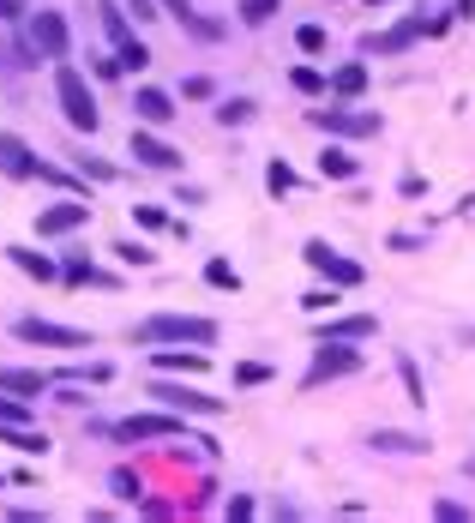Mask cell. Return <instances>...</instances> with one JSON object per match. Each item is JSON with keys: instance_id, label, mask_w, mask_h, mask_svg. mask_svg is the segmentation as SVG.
Wrapping results in <instances>:
<instances>
[{"instance_id": "1", "label": "cell", "mask_w": 475, "mask_h": 523, "mask_svg": "<svg viewBox=\"0 0 475 523\" xmlns=\"http://www.w3.org/2000/svg\"><path fill=\"white\" fill-rule=\"evenodd\" d=\"M133 337L139 343H198V349H211V343H217V325L193 319V313H151Z\"/></svg>"}, {"instance_id": "2", "label": "cell", "mask_w": 475, "mask_h": 523, "mask_svg": "<svg viewBox=\"0 0 475 523\" xmlns=\"http://www.w3.org/2000/svg\"><path fill=\"white\" fill-rule=\"evenodd\" d=\"M55 102H60V115H66V126H79V133H97V97H91V84H84L79 66H66L60 61L55 73Z\"/></svg>"}, {"instance_id": "3", "label": "cell", "mask_w": 475, "mask_h": 523, "mask_svg": "<svg viewBox=\"0 0 475 523\" xmlns=\"http://www.w3.org/2000/svg\"><path fill=\"white\" fill-rule=\"evenodd\" d=\"M307 126L331 133V139H374L379 115L374 109H307Z\"/></svg>"}, {"instance_id": "4", "label": "cell", "mask_w": 475, "mask_h": 523, "mask_svg": "<svg viewBox=\"0 0 475 523\" xmlns=\"http://www.w3.org/2000/svg\"><path fill=\"white\" fill-rule=\"evenodd\" d=\"M361 367V349H349V343H337V337H319V355H313V367H307V391H319L325 379H343V373H356Z\"/></svg>"}, {"instance_id": "5", "label": "cell", "mask_w": 475, "mask_h": 523, "mask_svg": "<svg viewBox=\"0 0 475 523\" xmlns=\"http://www.w3.org/2000/svg\"><path fill=\"white\" fill-rule=\"evenodd\" d=\"M301 259L313 265V271L331 283V289H356V283L367 277L356 259H343V253H337V247H325V241H307V247H301Z\"/></svg>"}, {"instance_id": "6", "label": "cell", "mask_w": 475, "mask_h": 523, "mask_svg": "<svg viewBox=\"0 0 475 523\" xmlns=\"http://www.w3.org/2000/svg\"><path fill=\"white\" fill-rule=\"evenodd\" d=\"M145 391H151V397H157L163 409H180V415H223V397H205V391H193V385L151 379Z\"/></svg>"}, {"instance_id": "7", "label": "cell", "mask_w": 475, "mask_h": 523, "mask_svg": "<svg viewBox=\"0 0 475 523\" xmlns=\"http://www.w3.org/2000/svg\"><path fill=\"white\" fill-rule=\"evenodd\" d=\"M13 331H19V343H42V349H91V331H79V325H55V319H19Z\"/></svg>"}, {"instance_id": "8", "label": "cell", "mask_w": 475, "mask_h": 523, "mask_svg": "<svg viewBox=\"0 0 475 523\" xmlns=\"http://www.w3.org/2000/svg\"><path fill=\"white\" fill-rule=\"evenodd\" d=\"M31 48H37L42 61H66L73 55V31L60 13H31Z\"/></svg>"}, {"instance_id": "9", "label": "cell", "mask_w": 475, "mask_h": 523, "mask_svg": "<svg viewBox=\"0 0 475 523\" xmlns=\"http://www.w3.org/2000/svg\"><path fill=\"white\" fill-rule=\"evenodd\" d=\"M91 222V193L84 199H60L48 205V211H37V235L48 241V235H73V229H84Z\"/></svg>"}, {"instance_id": "10", "label": "cell", "mask_w": 475, "mask_h": 523, "mask_svg": "<svg viewBox=\"0 0 475 523\" xmlns=\"http://www.w3.org/2000/svg\"><path fill=\"white\" fill-rule=\"evenodd\" d=\"M109 433L127 440V445H139V440H175V433H187V427H180L175 415H127V422H115Z\"/></svg>"}, {"instance_id": "11", "label": "cell", "mask_w": 475, "mask_h": 523, "mask_svg": "<svg viewBox=\"0 0 475 523\" xmlns=\"http://www.w3.org/2000/svg\"><path fill=\"white\" fill-rule=\"evenodd\" d=\"M37 151H31V144L19 139V133H0V175H6V181H37Z\"/></svg>"}, {"instance_id": "12", "label": "cell", "mask_w": 475, "mask_h": 523, "mask_svg": "<svg viewBox=\"0 0 475 523\" xmlns=\"http://www.w3.org/2000/svg\"><path fill=\"white\" fill-rule=\"evenodd\" d=\"M421 31H427L421 19H403V24H391V31H379V37L367 31V37H361V55H403V48H409Z\"/></svg>"}, {"instance_id": "13", "label": "cell", "mask_w": 475, "mask_h": 523, "mask_svg": "<svg viewBox=\"0 0 475 523\" xmlns=\"http://www.w3.org/2000/svg\"><path fill=\"white\" fill-rule=\"evenodd\" d=\"M127 157H139L145 169H180V151H175V144H163L157 133H145V126L133 133V144H127Z\"/></svg>"}, {"instance_id": "14", "label": "cell", "mask_w": 475, "mask_h": 523, "mask_svg": "<svg viewBox=\"0 0 475 523\" xmlns=\"http://www.w3.org/2000/svg\"><path fill=\"white\" fill-rule=\"evenodd\" d=\"M379 331L374 313H343V319H325L319 325V337H337V343H367Z\"/></svg>"}, {"instance_id": "15", "label": "cell", "mask_w": 475, "mask_h": 523, "mask_svg": "<svg viewBox=\"0 0 475 523\" xmlns=\"http://www.w3.org/2000/svg\"><path fill=\"white\" fill-rule=\"evenodd\" d=\"M133 115H139L145 126H169V121H175V115H180V109H175V102H169V97H163V91H151V84H145L139 97H133Z\"/></svg>"}, {"instance_id": "16", "label": "cell", "mask_w": 475, "mask_h": 523, "mask_svg": "<svg viewBox=\"0 0 475 523\" xmlns=\"http://www.w3.org/2000/svg\"><path fill=\"white\" fill-rule=\"evenodd\" d=\"M0 391H13V397H42V391H48V379H42V373H31V367H0Z\"/></svg>"}, {"instance_id": "17", "label": "cell", "mask_w": 475, "mask_h": 523, "mask_svg": "<svg viewBox=\"0 0 475 523\" xmlns=\"http://www.w3.org/2000/svg\"><path fill=\"white\" fill-rule=\"evenodd\" d=\"M6 259L19 265L24 277H37V283H48V277H60V265H55V259H42V253H31V247H6Z\"/></svg>"}, {"instance_id": "18", "label": "cell", "mask_w": 475, "mask_h": 523, "mask_svg": "<svg viewBox=\"0 0 475 523\" xmlns=\"http://www.w3.org/2000/svg\"><path fill=\"white\" fill-rule=\"evenodd\" d=\"M319 175H331V181H356L361 162L343 151V144H325V157H319Z\"/></svg>"}, {"instance_id": "19", "label": "cell", "mask_w": 475, "mask_h": 523, "mask_svg": "<svg viewBox=\"0 0 475 523\" xmlns=\"http://www.w3.org/2000/svg\"><path fill=\"white\" fill-rule=\"evenodd\" d=\"M331 91H337V97H361V91H367V61L337 66V73H331Z\"/></svg>"}, {"instance_id": "20", "label": "cell", "mask_w": 475, "mask_h": 523, "mask_svg": "<svg viewBox=\"0 0 475 523\" xmlns=\"http://www.w3.org/2000/svg\"><path fill=\"white\" fill-rule=\"evenodd\" d=\"M157 367L163 373H205V355L198 349H187V355L180 349H157Z\"/></svg>"}, {"instance_id": "21", "label": "cell", "mask_w": 475, "mask_h": 523, "mask_svg": "<svg viewBox=\"0 0 475 523\" xmlns=\"http://www.w3.org/2000/svg\"><path fill=\"white\" fill-rule=\"evenodd\" d=\"M374 451H427V440H409V433H391V427H385V433H374Z\"/></svg>"}, {"instance_id": "22", "label": "cell", "mask_w": 475, "mask_h": 523, "mask_svg": "<svg viewBox=\"0 0 475 523\" xmlns=\"http://www.w3.org/2000/svg\"><path fill=\"white\" fill-rule=\"evenodd\" d=\"M145 66H151V48L139 37H127L120 42V73H145Z\"/></svg>"}, {"instance_id": "23", "label": "cell", "mask_w": 475, "mask_h": 523, "mask_svg": "<svg viewBox=\"0 0 475 523\" xmlns=\"http://www.w3.org/2000/svg\"><path fill=\"white\" fill-rule=\"evenodd\" d=\"M217 121H223V126H247V121H253V102H247V97L217 102Z\"/></svg>"}, {"instance_id": "24", "label": "cell", "mask_w": 475, "mask_h": 523, "mask_svg": "<svg viewBox=\"0 0 475 523\" xmlns=\"http://www.w3.org/2000/svg\"><path fill=\"white\" fill-rule=\"evenodd\" d=\"M97 13H102V31L115 37V48H120L127 37H133V31H127V19H120V6H115V0H97Z\"/></svg>"}, {"instance_id": "25", "label": "cell", "mask_w": 475, "mask_h": 523, "mask_svg": "<svg viewBox=\"0 0 475 523\" xmlns=\"http://www.w3.org/2000/svg\"><path fill=\"white\" fill-rule=\"evenodd\" d=\"M115 259H120V265H139V271H145V265L157 259V253H151L145 241H115Z\"/></svg>"}, {"instance_id": "26", "label": "cell", "mask_w": 475, "mask_h": 523, "mask_svg": "<svg viewBox=\"0 0 475 523\" xmlns=\"http://www.w3.org/2000/svg\"><path fill=\"white\" fill-rule=\"evenodd\" d=\"M295 48H301V55H325V24H301Z\"/></svg>"}, {"instance_id": "27", "label": "cell", "mask_w": 475, "mask_h": 523, "mask_svg": "<svg viewBox=\"0 0 475 523\" xmlns=\"http://www.w3.org/2000/svg\"><path fill=\"white\" fill-rule=\"evenodd\" d=\"M289 84H295V91H307V97H319V91H325V73H313V66H295V73H289Z\"/></svg>"}, {"instance_id": "28", "label": "cell", "mask_w": 475, "mask_h": 523, "mask_svg": "<svg viewBox=\"0 0 475 523\" xmlns=\"http://www.w3.org/2000/svg\"><path fill=\"white\" fill-rule=\"evenodd\" d=\"M60 277H66V283H109V277H102V271H91V265H84L79 253H73V259L60 265Z\"/></svg>"}, {"instance_id": "29", "label": "cell", "mask_w": 475, "mask_h": 523, "mask_svg": "<svg viewBox=\"0 0 475 523\" xmlns=\"http://www.w3.org/2000/svg\"><path fill=\"white\" fill-rule=\"evenodd\" d=\"M205 283H217V289H241V277H235V265H229V259L205 265Z\"/></svg>"}, {"instance_id": "30", "label": "cell", "mask_w": 475, "mask_h": 523, "mask_svg": "<svg viewBox=\"0 0 475 523\" xmlns=\"http://www.w3.org/2000/svg\"><path fill=\"white\" fill-rule=\"evenodd\" d=\"M277 13V0H241V24H265Z\"/></svg>"}, {"instance_id": "31", "label": "cell", "mask_w": 475, "mask_h": 523, "mask_svg": "<svg viewBox=\"0 0 475 523\" xmlns=\"http://www.w3.org/2000/svg\"><path fill=\"white\" fill-rule=\"evenodd\" d=\"M265 187H271V193H289V187H295V169H289V162H271V169H265Z\"/></svg>"}, {"instance_id": "32", "label": "cell", "mask_w": 475, "mask_h": 523, "mask_svg": "<svg viewBox=\"0 0 475 523\" xmlns=\"http://www.w3.org/2000/svg\"><path fill=\"white\" fill-rule=\"evenodd\" d=\"M109 487H115L120 500H139L145 487H139V475H133V469H115V475H109Z\"/></svg>"}, {"instance_id": "33", "label": "cell", "mask_w": 475, "mask_h": 523, "mask_svg": "<svg viewBox=\"0 0 475 523\" xmlns=\"http://www.w3.org/2000/svg\"><path fill=\"white\" fill-rule=\"evenodd\" d=\"M265 379H271V367H265V362H241L235 367V385H265Z\"/></svg>"}, {"instance_id": "34", "label": "cell", "mask_w": 475, "mask_h": 523, "mask_svg": "<svg viewBox=\"0 0 475 523\" xmlns=\"http://www.w3.org/2000/svg\"><path fill=\"white\" fill-rule=\"evenodd\" d=\"M66 379H91V385H102V379H115V367H109V362H91V367H73Z\"/></svg>"}, {"instance_id": "35", "label": "cell", "mask_w": 475, "mask_h": 523, "mask_svg": "<svg viewBox=\"0 0 475 523\" xmlns=\"http://www.w3.org/2000/svg\"><path fill=\"white\" fill-rule=\"evenodd\" d=\"M301 307H307V313H331V307H337L331 283H325V289H313V295H301Z\"/></svg>"}, {"instance_id": "36", "label": "cell", "mask_w": 475, "mask_h": 523, "mask_svg": "<svg viewBox=\"0 0 475 523\" xmlns=\"http://www.w3.org/2000/svg\"><path fill=\"white\" fill-rule=\"evenodd\" d=\"M79 169H84V175H97V181H115V175H120L115 162H102V157H79Z\"/></svg>"}, {"instance_id": "37", "label": "cell", "mask_w": 475, "mask_h": 523, "mask_svg": "<svg viewBox=\"0 0 475 523\" xmlns=\"http://www.w3.org/2000/svg\"><path fill=\"white\" fill-rule=\"evenodd\" d=\"M397 373H403V385H409V403H421V373H416V362L403 355V362H397Z\"/></svg>"}, {"instance_id": "38", "label": "cell", "mask_w": 475, "mask_h": 523, "mask_svg": "<svg viewBox=\"0 0 475 523\" xmlns=\"http://www.w3.org/2000/svg\"><path fill=\"white\" fill-rule=\"evenodd\" d=\"M434 518H439V523H463V518H470V505H457V500H439V505H434Z\"/></svg>"}, {"instance_id": "39", "label": "cell", "mask_w": 475, "mask_h": 523, "mask_svg": "<svg viewBox=\"0 0 475 523\" xmlns=\"http://www.w3.org/2000/svg\"><path fill=\"white\" fill-rule=\"evenodd\" d=\"M133 217H139L145 229H163V222H169V211H163V205H139V211H133Z\"/></svg>"}, {"instance_id": "40", "label": "cell", "mask_w": 475, "mask_h": 523, "mask_svg": "<svg viewBox=\"0 0 475 523\" xmlns=\"http://www.w3.org/2000/svg\"><path fill=\"white\" fill-rule=\"evenodd\" d=\"M0 422H31V409L19 397H0Z\"/></svg>"}, {"instance_id": "41", "label": "cell", "mask_w": 475, "mask_h": 523, "mask_svg": "<svg viewBox=\"0 0 475 523\" xmlns=\"http://www.w3.org/2000/svg\"><path fill=\"white\" fill-rule=\"evenodd\" d=\"M127 6H133V19H169L163 0H127Z\"/></svg>"}, {"instance_id": "42", "label": "cell", "mask_w": 475, "mask_h": 523, "mask_svg": "<svg viewBox=\"0 0 475 523\" xmlns=\"http://www.w3.org/2000/svg\"><path fill=\"white\" fill-rule=\"evenodd\" d=\"M397 193H403V199H421V193H427V181H421V175H403V181H397Z\"/></svg>"}, {"instance_id": "43", "label": "cell", "mask_w": 475, "mask_h": 523, "mask_svg": "<svg viewBox=\"0 0 475 523\" xmlns=\"http://www.w3.org/2000/svg\"><path fill=\"white\" fill-rule=\"evenodd\" d=\"M163 13H169V19H180V24H187V19H193V0H163Z\"/></svg>"}, {"instance_id": "44", "label": "cell", "mask_w": 475, "mask_h": 523, "mask_svg": "<svg viewBox=\"0 0 475 523\" xmlns=\"http://www.w3.org/2000/svg\"><path fill=\"white\" fill-rule=\"evenodd\" d=\"M180 97H211V79H180Z\"/></svg>"}, {"instance_id": "45", "label": "cell", "mask_w": 475, "mask_h": 523, "mask_svg": "<svg viewBox=\"0 0 475 523\" xmlns=\"http://www.w3.org/2000/svg\"><path fill=\"white\" fill-rule=\"evenodd\" d=\"M19 13H24V0H0V24H6V19H19Z\"/></svg>"}, {"instance_id": "46", "label": "cell", "mask_w": 475, "mask_h": 523, "mask_svg": "<svg viewBox=\"0 0 475 523\" xmlns=\"http://www.w3.org/2000/svg\"><path fill=\"white\" fill-rule=\"evenodd\" d=\"M457 13H463V19H470V13H475V0H457Z\"/></svg>"}, {"instance_id": "47", "label": "cell", "mask_w": 475, "mask_h": 523, "mask_svg": "<svg viewBox=\"0 0 475 523\" xmlns=\"http://www.w3.org/2000/svg\"><path fill=\"white\" fill-rule=\"evenodd\" d=\"M367 6H385V0H367Z\"/></svg>"}]
</instances>
